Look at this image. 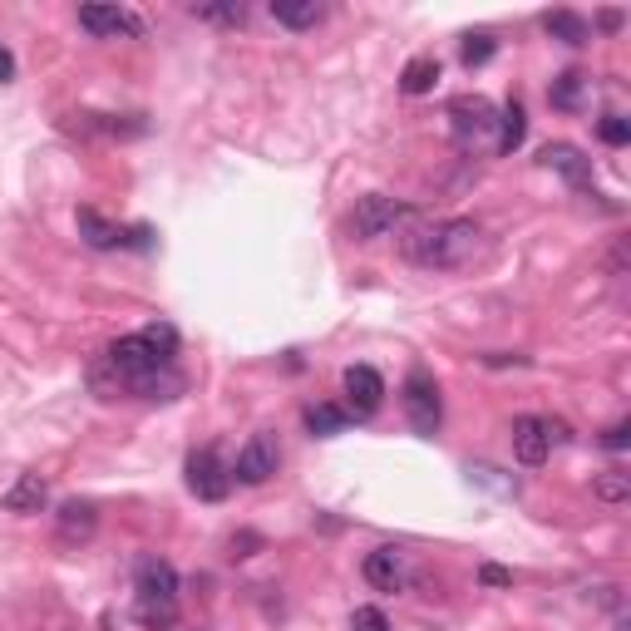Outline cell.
<instances>
[{
	"label": "cell",
	"mask_w": 631,
	"mask_h": 631,
	"mask_svg": "<svg viewBox=\"0 0 631 631\" xmlns=\"http://www.w3.org/2000/svg\"><path fill=\"white\" fill-rule=\"evenodd\" d=\"M79 30L94 40H143V20L119 6H79Z\"/></svg>",
	"instance_id": "52a82bcc"
},
{
	"label": "cell",
	"mask_w": 631,
	"mask_h": 631,
	"mask_svg": "<svg viewBox=\"0 0 631 631\" xmlns=\"http://www.w3.org/2000/svg\"><path fill=\"white\" fill-rule=\"evenodd\" d=\"M399 252H405L415 267L425 271H454L469 267L483 252V227L473 217H439V223H419L399 237Z\"/></svg>",
	"instance_id": "6da1fadb"
},
{
	"label": "cell",
	"mask_w": 631,
	"mask_h": 631,
	"mask_svg": "<svg viewBox=\"0 0 631 631\" xmlns=\"http://www.w3.org/2000/svg\"><path fill=\"white\" fill-rule=\"evenodd\" d=\"M582 75L577 69H567V75H557L553 79V89H548V99H553V109H563V114H573L577 104H582Z\"/></svg>",
	"instance_id": "44dd1931"
},
{
	"label": "cell",
	"mask_w": 631,
	"mask_h": 631,
	"mask_svg": "<svg viewBox=\"0 0 631 631\" xmlns=\"http://www.w3.org/2000/svg\"><path fill=\"white\" fill-rule=\"evenodd\" d=\"M75 223H79V237L89 242L94 252H114V247H124V242H129V233H124L119 223H109V217L94 213V207H79Z\"/></svg>",
	"instance_id": "5bb4252c"
},
{
	"label": "cell",
	"mask_w": 631,
	"mask_h": 631,
	"mask_svg": "<svg viewBox=\"0 0 631 631\" xmlns=\"http://www.w3.org/2000/svg\"><path fill=\"white\" fill-rule=\"evenodd\" d=\"M493 50H499V40L489 35V30H479V35H464V50H459V60H464V69H479L493 60Z\"/></svg>",
	"instance_id": "603a6c76"
},
{
	"label": "cell",
	"mask_w": 631,
	"mask_h": 631,
	"mask_svg": "<svg viewBox=\"0 0 631 631\" xmlns=\"http://www.w3.org/2000/svg\"><path fill=\"white\" fill-rule=\"evenodd\" d=\"M345 419H351V415H345V409H335V405H311V409H307V429H311L316 439L341 435Z\"/></svg>",
	"instance_id": "7402d4cb"
},
{
	"label": "cell",
	"mask_w": 631,
	"mask_h": 631,
	"mask_svg": "<svg viewBox=\"0 0 631 631\" xmlns=\"http://www.w3.org/2000/svg\"><path fill=\"white\" fill-rule=\"evenodd\" d=\"M271 20L287 30H316L325 20L321 0H271Z\"/></svg>",
	"instance_id": "2e32d148"
},
{
	"label": "cell",
	"mask_w": 631,
	"mask_h": 631,
	"mask_svg": "<svg viewBox=\"0 0 631 631\" xmlns=\"http://www.w3.org/2000/svg\"><path fill=\"white\" fill-rule=\"evenodd\" d=\"M409 217H415V207L395 203V197H385V193H371L355 203L351 233H355V242H381V237H391L395 227H405Z\"/></svg>",
	"instance_id": "3957f363"
},
{
	"label": "cell",
	"mask_w": 631,
	"mask_h": 631,
	"mask_svg": "<svg viewBox=\"0 0 631 631\" xmlns=\"http://www.w3.org/2000/svg\"><path fill=\"white\" fill-rule=\"evenodd\" d=\"M509 439H513V459H518V464H528V469L548 464L553 439H548V419L543 415H518L509 429Z\"/></svg>",
	"instance_id": "ba28073f"
},
{
	"label": "cell",
	"mask_w": 631,
	"mask_h": 631,
	"mask_svg": "<svg viewBox=\"0 0 631 631\" xmlns=\"http://www.w3.org/2000/svg\"><path fill=\"white\" fill-rule=\"evenodd\" d=\"M277 464H281V449H277V439H271V435H252L247 445L237 449L233 479H237V483H247V489H257V483H267L271 473H277Z\"/></svg>",
	"instance_id": "8992f818"
},
{
	"label": "cell",
	"mask_w": 631,
	"mask_h": 631,
	"mask_svg": "<svg viewBox=\"0 0 631 631\" xmlns=\"http://www.w3.org/2000/svg\"><path fill=\"white\" fill-rule=\"evenodd\" d=\"M493 129H499V109H493L483 94H464V99L449 104V133H454L459 149H479V143H489Z\"/></svg>",
	"instance_id": "277c9868"
},
{
	"label": "cell",
	"mask_w": 631,
	"mask_h": 631,
	"mask_svg": "<svg viewBox=\"0 0 631 631\" xmlns=\"http://www.w3.org/2000/svg\"><path fill=\"white\" fill-rule=\"evenodd\" d=\"M10 79H15V55L0 45V84H10Z\"/></svg>",
	"instance_id": "f546056e"
},
{
	"label": "cell",
	"mask_w": 631,
	"mask_h": 631,
	"mask_svg": "<svg viewBox=\"0 0 631 631\" xmlns=\"http://www.w3.org/2000/svg\"><path fill=\"white\" fill-rule=\"evenodd\" d=\"M188 489L203 503H223L233 493V464L217 449H197V454H188Z\"/></svg>",
	"instance_id": "5b68a950"
},
{
	"label": "cell",
	"mask_w": 631,
	"mask_h": 631,
	"mask_svg": "<svg viewBox=\"0 0 631 631\" xmlns=\"http://www.w3.org/2000/svg\"><path fill=\"white\" fill-rule=\"evenodd\" d=\"M479 582H489V587H513V573H509V567L483 563V567H479Z\"/></svg>",
	"instance_id": "f1b7e54d"
},
{
	"label": "cell",
	"mask_w": 631,
	"mask_h": 631,
	"mask_svg": "<svg viewBox=\"0 0 631 631\" xmlns=\"http://www.w3.org/2000/svg\"><path fill=\"white\" fill-rule=\"evenodd\" d=\"M597 25H602V30H622V10H602V15H597Z\"/></svg>",
	"instance_id": "4dcf8cb0"
},
{
	"label": "cell",
	"mask_w": 631,
	"mask_h": 631,
	"mask_svg": "<svg viewBox=\"0 0 631 631\" xmlns=\"http://www.w3.org/2000/svg\"><path fill=\"white\" fill-rule=\"evenodd\" d=\"M543 168L563 173L573 188L592 183V158H582V149H573V143H548V149H543Z\"/></svg>",
	"instance_id": "4fadbf2b"
},
{
	"label": "cell",
	"mask_w": 631,
	"mask_h": 631,
	"mask_svg": "<svg viewBox=\"0 0 631 631\" xmlns=\"http://www.w3.org/2000/svg\"><path fill=\"white\" fill-rule=\"evenodd\" d=\"M45 503H50V483L40 479V473H20V479L6 489V513H20V518L45 513Z\"/></svg>",
	"instance_id": "7c38bea8"
},
{
	"label": "cell",
	"mask_w": 631,
	"mask_h": 631,
	"mask_svg": "<svg viewBox=\"0 0 631 631\" xmlns=\"http://www.w3.org/2000/svg\"><path fill=\"white\" fill-rule=\"evenodd\" d=\"M365 582L381 587V592H405L409 587V557L399 548H375L371 557H365Z\"/></svg>",
	"instance_id": "30bf717a"
},
{
	"label": "cell",
	"mask_w": 631,
	"mask_h": 631,
	"mask_svg": "<svg viewBox=\"0 0 631 631\" xmlns=\"http://www.w3.org/2000/svg\"><path fill=\"white\" fill-rule=\"evenodd\" d=\"M543 30H548L553 40H563V45H573V50L592 40V25H587L577 10H548V15H543Z\"/></svg>",
	"instance_id": "e0dca14e"
},
{
	"label": "cell",
	"mask_w": 631,
	"mask_h": 631,
	"mask_svg": "<svg viewBox=\"0 0 631 631\" xmlns=\"http://www.w3.org/2000/svg\"><path fill=\"white\" fill-rule=\"evenodd\" d=\"M351 631H391V617L381 607H355L351 612Z\"/></svg>",
	"instance_id": "4316f807"
},
{
	"label": "cell",
	"mask_w": 631,
	"mask_h": 631,
	"mask_svg": "<svg viewBox=\"0 0 631 631\" xmlns=\"http://www.w3.org/2000/svg\"><path fill=\"white\" fill-rule=\"evenodd\" d=\"M439 84V60L435 55H415L405 65V75H399V89L405 94H429Z\"/></svg>",
	"instance_id": "ffe728a7"
},
{
	"label": "cell",
	"mask_w": 631,
	"mask_h": 631,
	"mask_svg": "<svg viewBox=\"0 0 631 631\" xmlns=\"http://www.w3.org/2000/svg\"><path fill=\"white\" fill-rule=\"evenodd\" d=\"M341 385H345V399H351L355 415H375V409L385 405V381L375 365H351V371L341 375Z\"/></svg>",
	"instance_id": "8fae6325"
},
{
	"label": "cell",
	"mask_w": 631,
	"mask_h": 631,
	"mask_svg": "<svg viewBox=\"0 0 631 631\" xmlns=\"http://www.w3.org/2000/svg\"><path fill=\"white\" fill-rule=\"evenodd\" d=\"M602 445H607V449H627V445H631V425H627V419H617V425L602 429Z\"/></svg>",
	"instance_id": "83f0119b"
},
{
	"label": "cell",
	"mask_w": 631,
	"mask_h": 631,
	"mask_svg": "<svg viewBox=\"0 0 631 631\" xmlns=\"http://www.w3.org/2000/svg\"><path fill=\"white\" fill-rule=\"evenodd\" d=\"M133 582H139V597H178V573L163 557H143Z\"/></svg>",
	"instance_id": "9a60e30c"
},
{
	"label": "cell",
	"mask_w": 631,
	"mask_h": 631,
	"mask_svg": "<svg viewBox=\"0 0 631 631\" xmlns=\"http://www.w3.org/2000/svg\"><path fill=\"white\" fill-rule=\"evenodd\" d=\"M197 20H207V25H247V6H237V0H227V6H193Z\"/></svg>",
	"instance_id": "d4e9b609"
},
{
	"label": "cell",
	"mask_w": 631,
	"mask_h": 631,
	"mask_svg": "<svg viewBox=\"0 0 631 631\" xmlns=\"http://www.w3.org/2000/svg\"><path fill=\"white\" fill-rule=\"evenodd\" d=\"M592 493H597V499H602V503H627V499H631V473H622V469H607L602 479L592 483Z\"/></svg>",
	"instance_id": "cb8c5ba5"
},
{
	"label": "cell",
	"mask_w": 631,
	"mask_h": 631,
	"mask_svg": "<svg viewBox=\"0 0 631 631\" xmlns=\"http://www.w3.org/2000/svg\"><path fill=\"white\" fill-rule=\"evenodd\" d=\"M94 533H99V509H94L89 499L60 503V513H55V538H60V548H79V543H89Z\"/></svg>",
	"instance_id": "9c48e42d"
},
{
	"label": "cell",
	"mask_w": 631,
	"mask_h": 631,
	"mask_svg": "<svg viewBox=\"0 0 631 631\" xmlns=\"http://www.w3.org/2000/svg\"><path fill=\"white\" fill-rule=\"evenodd\" d=\"M399 405H405V419L415 435H435L439 419H445V399H439V385L425 365L405 375V391H399Z\"/></svg>",
	"instance_id": "7a4b0ae2"
},
{
	"label": "cell",
	"mask_w": 631,
	"mask_h": 631,
	"mask_svg": "<svg viewBox=\"0 0 631 631\" xmlns=\"http://www.w3.org/2000/svg\"><path fill=\"white\" fill-rule=\"evenodd\" d=\"M597 139H602L607 149H627V143H631V124L622 119V114H607V119L597 124Z\"/></svg>",
	"instance_id": "484cf974"
},
{
	"label": "cell",
	"mask_w": 631,
	"mask_h": 631,
	"mask_svg": "<svg viewBox=\"0 0 631 631\" xmlns=\"http://www.w3.org/2000/svg\"><path fill=\"white\" fill-rule=\"evenodd\" d=\"M133 617H139L149 631H173L178 627V597H139V602H133Z\"/></svg>",
	"instance_id": "ac0fdd59"
},
{
	"label": "cell",
	"mask_w": 631,
	"mask_h": 631,
	"mask_svg": "<svg viewBox=\"0 0 631 631\" xmlns=\"http://www.w3.org/2000/svg\"><path fill=\"white\" fill-rule=\"evenodd\" d=\"M523 139H528V114H523L518 99H509V109L499 114V153L523 149Z\"/></svg>",
	"instance_id": "d6986e66"
}]
</instances>
